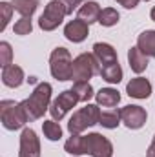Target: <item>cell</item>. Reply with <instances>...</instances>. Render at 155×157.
Here are the masks:
<instances>
[{
	"label": "cell",
	"instance_id": "obj_10",
	"mask_svg": "<svg viewBox=\"0 0 155 157\" xmlns=\"http://www.w3.org/2000/svg\"><path fill=\"white\" fill-rule=\"evenodd\" d=\"M18 157H40V141L33 128H24L22 130Z\"/></svg>",
	"mask_w": 155,
	"mask_h": 157
},
{
	"label": "cell",
	"instance_id": "obj_18",
	"mask_svg": "<svg viewBox=\"0 0 155 157\" xmlns=\"http://www.w3.org/2000/svg\"><path fill=\"white\" fill-rule=\"evenodd\" d=\"M137 48L146 55L155 59V29H146L137 37Z\"/></svg>",
	"mask_w": 155,
	"mask_h": 157
},
{
	"label": "cell",
	"instance_id": "obj_12",
	"mask_svg": "<svg viewBox=\"0 0 155 157\" xmlns=\"http://www.w3.org/2000/svg\"><path fill=\"white\" fill-rule=\"evenodd\" d=\"M93 55H95L100 68H104L108 64H113V62H119L115 48L112 44H106V42H95L93 44Z\"/></svg>",
	"mask_w": 155,
	"mask_h": 157
},
{
	"label": "cell",
	"instance_id": "obj_5",
	"mask_svg": "<svg viewBox=\"0 0 155 157\" xmlns=\"http://www.w3.org/2000/svg\"><path fill=\"white\" fill-rule=\"evenodd\" d=\"M66 17H68L66 7H64L59 0H51V2L44 7V13L40 15L39 26H40V29H44V31H53V29H57V28L62 24V20H64Z\"/></svg>",
	"mask_w": 155,
	"mask_h": 157
},
{
	"label": "cell",
	"instance_id": "obj_28",
	"mask_svg": "<svg viewBox=\"0 0 155 157\" xmlns=\"http://www.w3.org/2000/svg\"><path fill=\"white\" fill-rule=\"evenodd\" d=\"M11 59H13V49H11V44L9 42H0V66L6 68L11 64Z\"/></svg>",
	"mask_w": 155,
	"mask_h": 157
},
{
	"label": "cell",
	"instance_id": "obj_1",
	"mask_svg": "<svg viewBox=\"0 0 155 157\" xmlns=\"http://www.w3.org/2000/svg\"><path fill=\"white\" fill-rule=\"evenodd\" d=\"M51 93H53V88H51L49 82H39L35 86V90L31 91V95L26 101H22L29 121H37L49 110V106H51L49 104L51 102Z\"/></svg>",
	"mask_w": 155,
	"mask_h": 157
},
{
	"label": "cell",
	"instance_id": "obj_26",
	"mask_svg": "<svg viewBox=\"0 0 155 157\" xmlns=\"http://www.w3.org/2000/svg\"><path fill=\"white\" fill-rule=\"evenodd\" d=\"M13 31H15L17 35H29V33L33 31L31 18H28V17H22V18H18V20L15 22V26H13Z\"/></svg>",
	"mask_w": 155,
	"mask_h": 157
},
{
	"label": "cell",
	"instance_id": "obj_31",
	"mask_svg": "<svg viewBox=\"0 0 155 157\" xmlns=\"http://www.w3.org/2000/svg\"><path fill=\"white\" fill-rule=\"evenodd\" d=\"M146 157H155V135H153V141H152L150 148H148V152H146Z\"/></svg>",
	"mask_w": 155,
	"mask_h": 157
},
{
	"label": "cell",
	"instance_id": "obj_3",
	"mask_svg": "<svg viewBox=\"0 0 155 157\" xmlns=\"http://www.w3.org/2000/svg\"><path fill=\"white\" fill-rule=\"evenodd\" d=\"M0 121L6 130H20L29 121V117L22 102L2 101L0 102Z\"/></svg>",
	"mask_w": 155,
	"mask_h": 157
},
{
	"label": "cell",
	"instance_id": "obj_20",
	"mask_svg": "<svg viewBox=\"0 0 155 157\" xmlns=\"http://www.w3.org/2000/svg\"><path fill=\"white\" fill-rule=\"evenodd\" d=\"M99 73H100L102 80H106L110 84H119L122 80V68H120L119 62H113V64H108V66L100 68Z\"/></svg>",
	"mask_w": 155,
	"mask_h": 157
},
{
	"label": "cell",
	"instance_id": "obj_14",
	"mask_svg": "<svg viewBox=\"0 0 155 157\" xmlns=\"http://www.w3.org/2000/svg\"><path fill=\"white\" fill-rule=\"evenodd\" d=\"M100 6H99V2H95V0H88V2H84L80 7L77 9V18L80 20H84L86 24H93V22H99V18H100Z\"/></svg>",
	"mask_w": 155,
	"mask_h": 157
},
{
	"label": "cell",
	"instance_id": "obj_22",
	"mask_svg": "<svg viewBox=\"0 0 155 157\" xmlns=\"http://www.w3.org/2000/svg\"><path fill=\"white\" fill-rule=\"evenodd\" d=\"M120 122H122V119H120V110H113V108L102 112V113H100V121H99V124H100L102 128H108V130H115Z\"/></svg>",
	"mask_w": 155,
	"mask_h": 157
},
{
	"label": "cell",
	"instance_id": "obj_16",
	"mask_svg": "<svg viewBox=\"0 0 155 157\" xmlns=\"http://www.w3.org/2000/svg\"><path fill=\"white\" fill-rule=\"evenodd\" d=\"M128 64H130L131 71L142 73V71H146V68H148V57H146L137 46H133V48L128 49Z\"/></svg>",
	"mask_w": 155,
	"mask_h": 157
},
{
	"label": "cell",
	"instance_id": "obj_7",
	"mask_svg": "<svg viewBox=\"0 0 155 157\" xmlns=\"http://www.w3.org/2000/svg\"><path fill=\"white\" fill-rule=\"evenodd\" d=\"M84 143H86V154L91 157H112L113 155V144L108 137H104L102 133H88L84 135Z\"/></svg>",
	"mask_w": 155,
	"mask_h": 157
},
{
	"label": "cell",
	"instance_id": "obj_21",
	"mask_svg": "<svg viewBox=\"0 0 155 157\" xmlns=\"http://www.w3.org/2000/svg\"><path fill=\"white\" fill-rule=\"evenodd\" d=\"M11 4H13L15 11H18L22 17L31 18V17H33V13L39 9L40 0H11Z\"/></svg>",
	"mask_w": 155,
	"mask_h": 157
},
{
	"label": "cell",
	"instance_id": "obj_2",
	"mask_svg": "<svg viewBox=\"0 0 155 157\" xmlns=\"http://www.w3.org/2000/svg\"><path fill=\"white\" fill-rule=\"evenodd\" d=\"M100 108L99 104H86L84 108H78L77 112L71 115L70 122H68V132L71 135H77V133H82L84 130H88L89 126H95L99 124L100 121Z\"/></svg>",
	"mask_w": 155,
	"mask_h": 157
},
{
	"label": "cell",
	"instance_id": "obj_25",
	"mask_svg": "<svg viewBox=\"0 0 155 157\" xmlns=\"http://www.w3.org/2000/svg\"><path fill=\"white\" fill-rule=\"evenodd\" d=\"M119 18H120V15H119V11H117L115 7H104L100 11L99 24L104 26V28H112V26H115L117 22H119Z\"/></svg>",
	"mask_w": 155,
	"mask_h": 157
},
{
	"label": "cell",
	"instance_id": "obj_34",
	"mask_svg": "<svg viewBox=\"0 0 155 157\" xmlns=\"http://www.w3.org/2000/svg\"><path fill=\"white\" fill-rule=\"evenodd\" d=\"M146 2H150V0H146Z\"/></svg>",
	"mask_w": 155,
	"mask_h": 157
},
{
	"label": "cell",
	"instance_id": "obj_33",
	"mask_svg": "<svg viewBox=\"0 0 155 157\" xmlns=\"http://www.w3.org/2000/svg\"><path fill=\"white\" fill-rule=\"evenodd\" d=\"M28 82H29V84H35V82H37V78H35V77H29V78H28Z\"/></svg>",
	"mask_w": 155,
	"mask_h": 157
},
{
	"label": "cell",
	"instance_id": "obj_4",
	"mask_svg": "<svg viewBox=\"0 0 155 157\" xmlns=\"http://www.w3.org/2000/svg\"><path fill=\"white\" fill-rule=\"evenodd\" d=\"M49 71L53 78L57 80H71L73 75V59H71V53L59 46L51 51L49 55Z\"/></svg>",
	"mask_w": 155,
	"mask_h": 157
},
{
	"label": "cell",
	"instance_id": "obj_8",
	"mask_svg": "<svg viewBox=\"0 0 155 157\" xmlns=\"http://www.w3.org/2000/svg\"><path fill=\"white\" fill-rule=\"evenodd\" d=\"M77 102H80V101H78L77 93H75L73 90H64L62 93H59V97H57V99L51 102V106H49V113H51L53 121L64 119L68 112H71V110L77 106Z\"/></svg>",
	"mask_w": 155,
	"mask_h": 157
},
{
	"label": "cell",
	"instance_id": "obj_32",
	"mask_svg": "<svg viewBox=\"0 0 155 157\" xmlns=\"http://www.w3.org/2000/svg\"><path fill=\"white\" fill-rule=\"evenodd\" d=\"M150 17H152V20L155 22V6L152 7V11H150Z\"/></svg>",
	"mask_w": 155,
	"mask_h": 157
},
{
	"label": "cell",
	"instance_id": "obj_17",
	"mask_svg": "<svg viewBox=\"0 0 155 157\" xmlns=\"http://www.w3.org/2000/svg\"><path fill=\"white\" fill-rule=\"evenodd\" d=\"M95 101L99 106L104 108H115L117 104L120 102V93L117 91L115 88H102L95 93Z\"/></svg>",
	"mask_w": 155,
	"mask_h": 157
},
{
	"label": "cell",
	"instance_id": "obj_23",
	"mask_svg": "<svg viewBox=\"0 0 155 157\" xmlns=\"http://www.w3.org/2000/svg\"><path fill=\"white\" fill-rule=\"evenodd\" d=\"M71 90L77 93V97H78L80 102H88L91 97H95L93 86L89 84V80H77V82H73V88H71Z\"/></svg>",
	"mask_w": 155,
	"mask_h": 157
},
{
	"label": "cell",
	"instance_id": "obj_13",
	"mask_svg": "<svg viewBox=\"0 0 155 157\" xmlns=\"http://www.w3.org/2000/svg\"><path fill=\"white\" fill-rule=\"evenodd\" d=\"M126 93L133 99H148L152 95V84L144 77H135L126 84Z\"/></svg>",
	"mask_w": 155,
	"mask_h": 157
},
{
	"label": "cell",
	"instance_id": "obj_15",
	"mask_svg": "<svg viewBox=\"0 0 155 157\" xmlns=\"http://www.w3.org/2000/svg\"><path fill=\"white\" fill-rule=\"evenodd\" d=\"M2 82L7 88H18L24 82V70L17 64H9L2 68Z\"/></svg>",
	"mask_w": 155,
	"mask_h": 157
},
{
	"label": "cell",
	"instance_id": "obj_6",
	"mask_svg": "<svg viewBox=\"0 0 155 157\" xmlns=\"http://www.w3.org/2000/svg\"><path fill=\"white\" fill-rule=\"evenodd\" d=\"M99 70V62L95 59L93 53H80L78 57L73 59V75L71 80H89L93 75H97Z\"/></svg>",
	"mask_w": 155,
	"mask_h": 157
},
{
	"label": "cell",
	"instance_id": "obj_24",
	"mask_svg": "<svg viewBox=\"0 0 155 157\" xmlns=\"http://www.w3.org/2000/svg\"><path fill=\"white\" fill-rule=\"evenodd\" d=\"M42 132H44V137L49 139V141H59L62 137V128L57 121H44L42 122Z\"/></svg>",
	"mask_w": 155,
	"mask_h": 157
},
{
	"label": "cell",
	"instance_id": "obj_19",
	"mask_svg": "<svg viewBox=\"0 0 155 157\" xmlns=\"http://www.w3.org/2000/svg\"><path fill=\"white\" fill-rule=\"evenodd\" d=\"M64 150L68 154H71L73 157H78L82 154H86V143H84V135H71L66 143H64Z\"/></svg>",
	"mask_w": 155,
	"mask_h": 157
},
{
	"label": "cell",
	"instance_id": "obj_9",
	"mask_svg": "<svg viewBox=\"0 0 155 157\" xmlns=\"http://www.w3.org/2000/svg\"><path fill=\"white\" fill-rule=\"evenodd\" d=\"M120 119H122V124L130 130H139L146 124V119L148 113L142 106H137V104H128L124 108H120Z\"/></svg>",
	"mask_w": 155,
	"mask_h": 157
},
{
	"label": "cell",
	"instance_id": "obj_30",
	"mask_svg": "<svg viewBox=\"0 0 155 157\" xmlns=\"http://www.w3.org/2000/svg\"><path fill=\"white\" fill-rule=\"evenodd\" d=\"M115 2H119L120 6H124L126 9H135V7L139 6L141 0H115Z\"/></svg>",
	"mask_w": 155,
	"mask_h": 157
},
{
	"label": "cell",
	"instance_id": "obj_29",
	"mask_svg": "<svg viewBox=\"0 0 155 157\" xmlns=\"http://www.w3.org/2000/svg\"><path fill=\"white\" fill-rule=\"evenodd\" d=\"M59 2L66 7V13H68V15H71L77 7H80V6L84 4V0H59Z\"/></svg>",
	"mask_w": 155,
	"mask_h": 157
},
{
	"label": "cell",
	"instance_id": "obj_27",
	"mask_svg": "<svg viewBox=\"0 0 155 157\" xmlns=\"http://www.w3.org/2000/svg\"><path fill=\"white\" fill-rule=\"evenodd\" d=\"M13 11H15L13 4H9V2H0V13H2V24H0V31H4V29L7 28V24H9V20H11V15H13Z\"/></svg>",
	"mask_w": 155,
	"mask_h": 157
},
{
	"label": "cell",
	"instance_id": "obj_11",
	"mask_svg": "<svg viewBox=\"0 0 155 157\" xmlns=\"http://www.w3.org/2000/svg\"><path fill=\"white\" fill-rule=\"evenodd\" d=\"M88 35H89V24H86V22L80 20V18L70 20V22L66 24V28H64V37L70 40V42H75V44L86 40Z\"/></svg>",
	"mask_w": 155,
	"mask_h": 157
}]
</instances>
